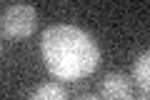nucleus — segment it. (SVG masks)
Returning a JSON list of instances; mask_svg holds the SVG:
<instances>
[{"label":"nucleus","instance_id":"1","mask_svg":"<svg viewBox=\"0 0 150 100\" xmlns=\"http://www.w3.org/2000/svg\"><path fill=\"white\" fill-rule=\"evenodd\" d=\"M40 53L45 68L58 80H80L100 65V48L95 38L75 25H53L43 30Z\"/></svg>","mask_w":150,"mask_h":100},{"label":"nucleus","instance_id":"6","mask_svg":"<svg viewBox=\"0 0 150 100\" xmlns=\"http://www.w3.org/2000/svg\"><path fill=\"white\" fill-rule=\"evenodd\" d=\"M78 100H103V98H93V95H83V98H78Z\"/></svg>","mask_w":150,"mask_h":100},{"label":"nucleus","instance_id":"5","mask_svg":"<svg viewBox=\"0 0 150 100\" xmlns=\"http://www.w3.org/2000/svg\"><path fill=\"white\" fill-rule=\"evenodd\" d=\"M28 100H68V93L58 83H43L33 90V95Z\"/></svg>","mask_w":150,"mask_h":100},{"label":"nucleus","instance_id":"7","mask_svg":"<svg viewBox=\"0 0 150 100\" xmlns=\"http://www.w3.org/2000/svg\"><path fill=\"white\" fill-rule=\"evenodd\" d=\"M140 100H150V98H140Z\"/></svg>","mask_w":150,"mask_h":100},{"label":"nucleus","instance_id":"4","mask_svg":"<svg viewBox=\"0 0 150 100\" xmlns=\"http://www.w3.org/2000/svg\"><path fill=\"white\" fill-rule=\"evenodd\" d=\"M133 80L143 93H150V50L140 53L133 63Z\"/></svg>","mask_w":150,"mask_h":100},{"label":"nucleus","instance_id":"3","mask_svg":"<svg viewBox=\"0 0 150 100\" xmlns=\"http://www.w3.org/2000/svg\"><path fill=\"white\" fill-rule=\"evenodd\" d=\"M103 100H130L133 98V85L125 73H108L100 83Z\"/></svg>","mask_w":150,"mask_h":100},{"label":"nucleus","instance_id":"2","mask_svg":"<svg viewBox=\"0 0 150 100\" xmlns=\"http://www.w3.org/2000/svg\"><path fill=\"white\" fill-rule=\"evenodd\" d=\"M0 28H3V38L5 40H20L35 33L38 28V13L33 5H10L3 10L0 18Z\"/></svg>","mask_w":150,"mask_h":100}]
</instances>
